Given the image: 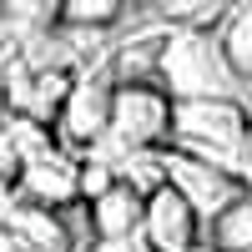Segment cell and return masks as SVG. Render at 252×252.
<instances>
[{
  "mask_svg": "<svg viewBox=\"0 0 252 252\" xmlns=\"http://www.w3.org/2000/svg\"><path fill=\"white\" fill-rule=\"evenodd\" d=\"M157 86L172 101H237L242 96V76L232 71V61H227L222 26L217 31L177 26L166 35Z\"/></svg>",
  "mask_w": 252,
  "mask_h": 252,
  "instance_id": "cell-1",
  "label": "cell"
},
{
  "mask_svg": "<svg viewBox=\"0 0 252 252\" xmlns=\"http://www.w3.org/2000/svg\"><path fill=\"white\" fill-rule=\"evenodd\" d=\"M172 146L242 177V161L252 152V116L237 101H177Z\"/></svg>",
  "mask_w": 252,
  "mask_h": 252,
  "instance_id": "cell-2",
  "label": "cell"
},
{
  "mask_svg": "<svg viewBox=\"0 0 252 252\" xmlns=\"http://www.w3.org/2000/svg\"><path fill=\"white\" fill-rule=\"evenodd\" d=\"M172 116H177V101L161 86H121L116 111H111V131H106V146H111L106 161L131 157V152H166Z\"/></svg>",
  "mask_w": 252,
  "mask_h": 252,
  "instance_id": "cell-3",
  "label": "cell"
},
{
  "mask_svg": "<svg viewBox=\"0 0 252 252\" xmlns=\"http://www.w3.org/2000/svg\"><path fill=\"white\" fill-rule=\"evenodd\" d=\"M116 91L121 81L111 71V61H96L76 76V91L66 101V111H61L56 131H61V146H71V152H91V146L106 141L111 131V111H116Z\"/></svg>",
  "mask_w": 252,
  "mask_h": 252,
  "instance_id": "cell-4",
  "label": "cell"
},
{
  "mask_svg": "<svg viewBox=\"0 0 252 252\" xmlns=\"http://www.w3.org/2000/svg\"><path fill=\"white\" fill-rule=\"evenodd\" d=\"M166 182L187 197V207L202 217V227H212L222 212H232V207L252 192L247 177L227 172V166H217V161L187 157V152H177V146H166Z\"/></svg>",
  "mask_w": 252,
  "mask_h": 252,
  "instance_id": "cell-5",
  "label": "cell"
},
{
  "mask_svg": "<svg viewBox=\"0 0 252 252\" xmlns=\"http://www.w3.org/2000/svg\"><path fill=\"white\" fill-rule=\"evenodd\" d=\"M15 197L31 202V207H46V212H61L81 197V166L66 152H40L15 172Z\"/></svg>",
  "mask_w": 252,
  "mask_h": 252,
  "instance_id": "cell-6",
  "label": "cell"
},
{
  "mask_svg": "<svg viewBox=\"0 0 252 252\" xmlns=\"http://www.w3.org/2000/svg\"><path fill=\"white\" fill-rule=\"evenodd\" d=\"M141 237L157 252H197V242L207 237V227H202V217L192 212V207H187V197L177 192V187H161V192L146 202Z\"/></svg>",
  "mask_w": 252,
  "mask_h": 252,
  "instance_id": "cell-7",
  "label": "cell"
},
{
  "mask_svg": "<svg viewBox=\"0 0 252 252\" xmlns=\"http://www.w3.org/2000/svg\"><path fill=\"white\" fill-rule=\"evenodd\" d=\"M91 212V232L96 242H126V237H141V222H146V197L131 192L126 182H116L101 202L86 207Z\"/></svg>",
  "mask_w": 252,
  "mask_h": 252,
  "instance_id": "cell-8",
  "label": "cell"
},
{
  "mask_svg": "<svg viewBox=\"0 0 252 252\" xmlns=\"http://www.w3.org/2000/svg\"><path fill=\"white\" fill-rule=\"evenodd\" d=\"M207 247L212 252H252V192L232 207V212H222L212 227H207Z\"/></svg>",
  "mask_w": 252,
  "mask_h": 252,
  "instance_id": "cell-9",
  "label": "cell"
},
{
  "mask_svg": "<svg viewBox=\"0 0 252 252\" xmlns=\"http://www.w3.org/2000/svg\"><path fill=\"white\" fill-rule=\"evenodd\" d=\"M222 46H227L232 71L252 81V5H232V15L222 20Z\"/></svg>",
  "mask_w": 252,
  "mask_h": 252,
  "instance_id": "cell-10",
  "label": "cell"
},
{
  "mask_svg": "<svg viewBox=\"0 0 252 252\" xmlns=\"http://www.w3.org/2000/svg\"><path fill=\"white\" fill-rule=\"evenodd\" d=\"M126 15L121 0H71V5H61V26L71 31H106Z\"/></svg>",
  "mask_w": 252,
  "mask_h": 252,
  "instance_id": "cell-11",
  "label": "cell"
},
{
  "mask_svg": "<svg viewBox=\"0 0 252 252\" xmlns=\"http://www.w3.org/2000/svg\"><path fill=\"white\" fill-rule=\"evenodd\" d=\"M96 252H157V247L146 242V237H126V242H101Z\"/></svg>",
  "mask_w": 252,
  "mask_h": 252,
  "instance_id": "cell-12",
  "label": "cell"
},
{
  "mask_svg": "<svg viewBox=\"0 0 252 252\" xmlns=\"http://www.w3.org/2000/svg\"><path fill=\"white\" fill-rule=\"evenodd\" d=\"M0 252H26V247H20V242H15V237L5 232V227H0Z\"/></svg>",
  "mask_w": 252,
  "mask_h": 252,
  "instance_id": "cell-13",
  "label": "cell"
}]
</instances>
